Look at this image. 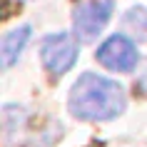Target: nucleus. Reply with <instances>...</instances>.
Instances as JSON below:
<instances>
[{"instance_id": "nucleus-7", "label": "nucleus", "mask_w": 147, "mask_h": 147, "mask_svg": "<svg viewBox=\"0 0 147 147\" xmlns=\"http://www.w3.org/2000/svg\"><path fill=\"white\" fill-rule=\"evenodd\" d=\"M135 87H137V90H140L142 95H147V67H145V72H142V75L137 78V82H135Z\"/></svg>"}, {"instance_id": "nucleus-2", "label": "nucleus", "mask_w": 147, "mask_h": 147, "mask_svg": "<svg viewBox=\"0 0 147 147\" xmlns=\"http://www.w3.org/2000/svg\"><path fill=\"white\" fill-rule=\"evenodd\" d=\"M78 57V40L70 32H53L40 42V60L42 67L50 72V78H62L65 72H70Z\"/></svg>"}, {"instance_id": "nucleus-4", "label": "nucleus", "mask_w": 147, "mask_h": 147, "mask_svg": "<svg viewBox=\"0 0 147 147\" xmlns=\"http://www.w3.org/2000/svg\"><path fill=\"white\" fill-rule=\"evenodd\" d=\"M95 60L100 62L102 67L112 70V72H132L140 62V53H137V45L127 35L117 32V35H110L97 47Z\"/></svg>"}, {"instance_id": "nucleus-3", "label": "nucleus", "mask_w": 147, "mask_h": 147, "mask_svg": "<svg viewBox=\"0 0 147 147\" xmlns=\"http://www.w3.org/2000/svg\"><path fill=\"white\" fill-rule=\"evenodd\" d=\"M112 18V0H85L72 13V32L80 42H92Z\"/></svg>"}, {"instance_id": "nucleus-1", "label": "nucleus", "mask_w": 147, "mask_h": 147, "mask_svg": "<svg viewBox=\"0 0 147 147\" xmlns=\"http://www.w3.org/2000/svg\"><path fill=\"white\" fill-rule=\"evenodd\" d=\"M67 107L72 117L82 122H107L125 112L127 95L117 80L97 72H82L70 90Z\"/></svg>"}, {"instance_id": "nucleus-6", "label": "nucleus", "mask_w": 147, "mask_h": 147, "mask_svg": "<svg viewBox=\"0 0 147 147\" xmlns=\"http://www.w3.org/2000/svg\"><path fill=\"white\" fill-rule=\"evenodd\" d=\"M125 30H130L137 40H147V8L137 5V8H130L122 18Z\"/></svg>"}, {"instance_id": "nucleus-5", "label": "nucleus", "mask_w": 147, "mask_h": 147, "mask_svg": "<svg viewBox=\"0 0 147 147\" xmlns=\"http://www.w3.org/2000/svg\"><path fill=\"white\" fill-rule=\"evenodd\" d=\"M30 35H32L30 25H20V28L5 32V35L0 38V70H10L18 60H20V55H23Z\"/></svg>"}]
</instances>
